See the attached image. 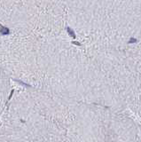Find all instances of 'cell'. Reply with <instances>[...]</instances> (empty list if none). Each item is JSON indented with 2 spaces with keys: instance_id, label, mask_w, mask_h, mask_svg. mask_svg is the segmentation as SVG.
<instances>
[{
  "instance_id": "7a4b0ae2",
  "label": "cell",
  "mask_w": 141,
  "mask_h": 142,
  "mask_svg": "<svg viewBox=\"0 0 141 142\" xmlns=\"http://www.w3.org/2000/svg\"><path fill=\"white\" fill-rule=\"evenodd\" d=\"M13 91H12V92H11V95H10V97H9V99H10L12 98V96H13Z\"/></svg>"
},
{
  "instance_id": "6da1fadb",
  "label": "cell",
  "mask_w": 141,
  "mask_h": 142,
  "mask_svg": "<svg viewBox=\"0 0 141 142\" xmlns=\"http://www.w3.org/2000/svg\"><path fill=\"white\" fill-rule=\"evenodd\" d=\"M10 29L7 27H4L2 24H0V35L1 36H8L10 35Z\"/></svg>"
}]
</instances>
